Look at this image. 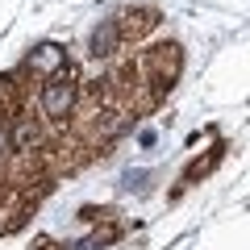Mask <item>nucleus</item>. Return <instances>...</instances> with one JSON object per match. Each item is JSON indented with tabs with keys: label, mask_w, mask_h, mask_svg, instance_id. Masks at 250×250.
I'll use <instances>...</instances> for the list:
<instances>
[{
	"label": "nucleus",
	"mask_w": 250,
	"mask_h": 250,
	"mask_svg": "<svg viewBox=\"0 0 250 250\" xmlns=\"http://www.w3.org/2000/svg\"><path fill=\"white\" fill-rule=\"evenodd\" d=\"M75 96H80V83H75V71H71V67H59L54 75H46L42 92H38V104H42V113L50 117V121H62V117L71 113Z\"/></svg>",
	"instance_id": "1"
},
{
	"label": "nucleus",
	"mask_w": 250,
	"mask_h": 250,
	"mask_svg": "<svg viewBox=\"0 0 250 250\" xmlns=\"http://www.w3.org/2000/svg\"><path fill=\"white\" fill-rule=\"evenodd\" d=\"M125 42V34H121V21H104V25L92 34V42H88V50H92V59H108V54H117V46Z\"/></svg>",
	"instance_id": "2"
},
{
	"label": "nucleus",
	"mask_w": 250,
	"mask_h": 250,
	"mask_svg": "<svg viewBox=\"0 0 250 250\" xmlns=\"http://www.w3.org/2000/svg\"><path fill=\"white\" fill-rule=\"evenodd\" d=\"M25 67H29L34 75H54L59 67H67V59H62V50H59V46H50V42H46V46H38V50L25 59Z\"/></svg>",
	"instance_id": "3"
},
{
	"label": "nucleus",
	"mask_w": 250,
	"mask_h": 250,
	"mask_svg": "<svg viewBox=\"0 0 250 250\" xmlns=\"http://www.w3.org/2000/svg\"><path fill=\"white\" fill-rule=\"evenodd\" d=\"M38 142H42V125H38L34 117H21V121H17V129H13V150H21V154H25V150H34Z\"/></svg>",
	"instance_id": "4"
},
{
	"label": "nucleus",
	"mask_w": 250,
	"mask_h": 250,
	"mask_svg": "<svg viewBox=\"0 0 250 250\" xmlns=\"http://www.w3.org/2000/svg\"><path fill=\"white\" fill-rule=\"evenodd\" d=\"M154 25H159V13H154V9H129V13H125V21H121V34L125 38H129V34H142V29H154Z\"/></svg>",
	"instance_id": "5"
},
{
	"label": "nucleus",
	"mask_w": 250,
	"mask_h": 250,
	"mask_svg": "<svg viewBox=\"0 0 250 250\" xmlns=\"http://www.w3.org/2000/svg\"><path fill=\"white\" fill-rule=\"evenodd\" d=\"M221 154H225V146H213L205 163H192V167H188V184H192V179H200V175H208V171H213L217 163H221Z\"/></svg>",
	"instance_id": "6"
},
{
	"label": "nucleus",
	"mask_w": 250,
	"mask_h": 250,
	"mask_svg": "<svg viewBox=\"0 0 250 250\" xmlns=\"http://www.w3.org/2000/svg\"><path fill=\"white\" fill-rule=\"evenodd\" d=\"M34 250H62V246H59V242H50V238H38Z\"/></svg>",
	"instance_id": "7"
}]
</instances>
